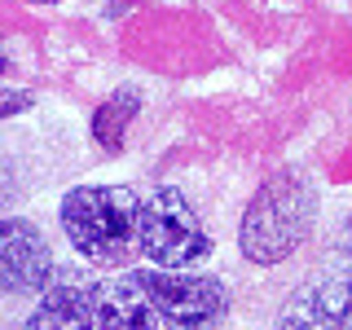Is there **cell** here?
<instances>
[{
  "label": "cell",
  "instance_id": "cell-7",
  "mask_svg": "<svg viewBox=\"0 0 352 330\" xmlns=\"http://www.w3.org/2000/svg\"><path fill=\"white\" fill-rule=\"evenodd\" d=\"M93 330H163L146 286L132 269L93 282Z\"/></svg>",
  "mask_w": 352,
  "mask_h": 330
},
{
  "label": "cell",
  "instance_id": "cell-10",
  "mask_svg": "<svg viewBox=\"0 0 352 330\" xmlns=\"http://www.w3.org/2000/svg\"><path fill=\"white\" fill-rule=\"evenodd\" d=\"M317 278H326L335 291H344L348 300H352V216L344 220V229H339L335 247L326 251V260H322V269H317Z\"/></svg>",
  "mask_w": 352,
  "mask_h": 330
},
{
  "label": "cell",
  "instance_id": "cell-2",
  "mask_svg": "<svg viewBox=\"0 0 352 330\" xmlns=\"http://www.w3.org/2000/svg\"><path fill=\"white\" fill-rule=\"evenodd\" d=\"M58 220L88 269L124 273L141 260V194L128 185H75L62 194Z\"/></svg>",
  "mask_w": 352,
  "mask_h": 330
},
{
  "label": "cell",
  "instance_id": "cell-13",
  "mask_svg": "<svg viewBox=\"0 0 352 330\" xmlns=\"http://www.w3.org/2000/svg\"><path fill=\"white\" fill-rule=\"evenodd\" d=\"M344 330H352V322H348V326H344Z\"/></svg>",
  "mask_w": 352,
  "mask_h": 330
},
{
  "label": "cell",
  "instance_id": "cell-3",
  "mask_svg": "<svg viewBox=\"0 0 352 330\" xmlns=\"http://www.w3.org/2000/svg\"><path fill=\"white\" fill-rule=\"evenodd\" d=\"M212 247L216 242L185 190L154 185L141 198V260H150V269H198Z\"/></svg>",
  "mask_w": 352,
  "mask_h": 330
},
{
  "label": "cell",
  "instance_id": "cell-9",
  "mask_svg": "<svg viewBox=\"0 0 352 330\" xmlns=\"http://www.w3.org/2000/svg\"><path fill=\"white\" fill-rule=\"evenodd\" d=\"M137 110H141V93H137V88H115V93L93 110V124H88L93 141L106 154H119L128 146V128H132V119H137Z\"/></svg>",
  "mask_w": 352,
  "mask_h": 330
},
{
  "label": "cell",
  "instance_id": "cell-5",
  "mask_svg": "<svg viewBox=\"0 0 352 330\" xmlns=\"http://www.w3.org/2000/svg\"><path fill=\"white\" fill-rule=\"evenodd\" d=\"M58 273L53 242L44 229L27 216H5L0 220V291L5 295H40Z\"/></svg>",
  "mask_w": 352,
  "mask_h": 330
},
{
  "label": "cell",
  "instance_id": "cell-11",
  "mask_svg": "<svg viewBox=\"0 0 352 330\" xmlns=\"http://www.w3.org/2000/svg\"><path fill=\"white\" fill-rule=\"evenodd\" d=\"M5 75H9V49H5V40H0V84H5Z\"/></svg>",
  "mask_w": 352,
  "mask_h": 330
},
{
  "label": "cell",
  "instance_id": "cell-1",
  "mask_svg": "<svg viewBox=\"0 0 352 330\" xmlns=\"http://www.w3.org/2000/svg\"><path fill=\"white\" fill-rule=\"evenodd\" d=\"M317 212H322V194H317V181L304 168H278L273 176H264L238 225L242 260L256 264V269L286 264L313 238Z\"/></svg>",
  "mask_w": 352,
  "mask_h": 330
},
{
  "label": "cell",
  "instance_id": "cell-8",
  "mask_svg": "<svg viewBox=\"0 0 352 330\" xmlns=\"http://www.w3.org/2000/svg\"><path fill=\"white\" fill-rule=\"evenodd\" d=\"M348 322H352V300L344 291H335L326 278H313L282 304L273 330H344Z\"/></svg>",
  "mask_w": 352,
  "mask_h": 330
},
{
  "label": "cell",
  "instance_id": "cell-12",
  "mask_svg": "<svg viewBox=\"0 0 352 330\" xmlns=\"http://www.w3.org/2000/svg\"><path fill=\"white\" fill-rule=\"evenodd\" d=\"M31 5H62V0H31Z\"/></svg>",
  "mask_w": 352,
  "mask_h": 330
},
{
  "label": "cell",
  "instance_id": "cell-4",
  "mask_svg": "<svg viewBox=\"0 0 352 330\" xmlns=\"http://www.w3.org/2000/svg\"><path fill=\"white\" fill-rule=\"evenodd\" d=\"M163 330H220L234 308V291L216 273L198 269H137Z\"/></svg>",
  "mask_w": 352,
  "mask_h": 330
},
{
  "label": "cell",
  "instance_id": "cell-6",
  "mask_svg": "<svg viewBox=\"0 0 352 330\" xmlns=\"http://www.w3.org/2000/svg\"><path fill=\"white\" fill-rule=\"evenodd\" d=\"M93 282L84 269H58L22 317V330H93Z\"/></svg>",
  "mask_w": 352,
  "mask_h": 330
}]
</instances>
